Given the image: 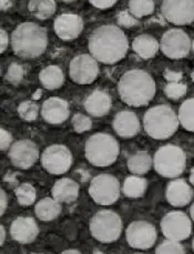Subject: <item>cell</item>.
Here are the masks:
<instances>
[{"label": "cell", "mask_w": 194, "mask_h": 254, "mask_svg": "<svg viewBox=\"0 0 194 254\" xmlns=\"http://www.w3.org/2000/svg\"><path fill=\"white\" fill-rule=\"evenodd\" d=\"M188 90V87L186 83L183 82H169L167 86L164 87V95L167 96L171 100H179L182 97L186 96Z\"/></svg>", "instance_id": "cell-33"}, {"label": "cell", "mask_w": 194, "mask_h": 254, "mask_svg": "<svg viewBox=\"0 0 194 254\" xmlns=\"http://www.w3.org/2000/svg\"><path fill=\"white\" fill-rule=\"evenodd\" d=\"M16 197L21 206H30L35 203L37 192L30 183H22L15 190Z\"/></svg>", "instance_id": "cell-30"}, {"label": "cell", "mask_w": 194, "mask_h": 254, "mask_svg": "<svg viewBox=\"0 0 194 254\" xmlns=\"http://www.w3.org/2000/svg\"><path fill=\"white\" fill-rule=\"evenodd\" d=\"M23 77H25V69L21 64L13 63L8 67L7 73H6V80L11 84H19Z\"/></svg>", "instance_id": "cell-35"}, {"label": "cell", "mask_w": 194, "mask_h": 254, "mask_svg": "<svg viewBox=\"0 0 194 254\" xmlns=\"http://www.w3.org/2000/svg\"><path fill=\"white\" fill-rule=\"evenodd\" d=\"M10 44L19 58L35 59L45 54L48 35L44 27L34 22H23L12 31Z\"/></svg>", "instance_id": "cell-3"}, {"label": "cell", "mask_w": 194, "mask_h": 254, "mask_svg": "<svg viewBox=\"0 0 194 254\" xmlns=\"http://www.w3.org/2000/svg\"><path fill=\"white\" fill-rule=\"evenodd\" d=\"M132 49L142 59H151L158 54L160 44L152 36L140 35L132 41Z\"/></svg>", "instance_id": "cell-24"}, {"label": "cell", "mask_w": 194, "mask_h": 254, "mask_svg": "<svg viewBox=\"0 0 194 254\" xmlns=\"http://www.w3.org/2000/svg\"><path fill=\"white\" fill-rule=\"evenodd\" d=\"M191 78H192V80H193V82H194V70H193V72H192V74H191Z\"/></svg>", "instance_id": "cell-50"}, {"label": "cell", "mask_w": 194, "mask_h": 254, "mask_svg": "<svg viewBox=\"0 0 194 254\" xmlns=\"http://www.w3.org/2000/svg\"><path fill=\"white\" fill-rule=\"evenodd\" d=\"M39 80L45 89L56 90V89L63 87L65 76L63 70L58 65H48L40 71Z\"/></svg>", "instance_id": "cell-25"}, {"label": "cell", "mask_w": 194, "mask_h": 254, "mask_svg": "<svg viewBox=\"0 0 194 254\" xmlns=\"http://www.w3.org/2000/svg\"><path fill=\"white\" fill-rule=\"evenodd\" d=\"M10 234L13 241L20 244H29L37 239L39 228L30 216H19L11 223Z\"/></svg>", "instance_id": "cell-17"}, {"label": "cell", "mask_w": 194, "mask_h": 254, "mask_svg": "<svg viewBox=\"0 0 194 254\" xmlns=\"http://www.w3.org/2000/svg\"><path fill=\"white\" fill-rule=\"evenodd\" d=\"M11 6V0H1V10H7Z\"/></svg>", "instance_id": "cell-44"}, {"label": "cell", "mask_w": 194, "mask_h": 254, "mask_svg": "<svg viewBox=\"0 0 194 254\" xmlns=\"http://www.w3.org/2000/svg\"><path fill=\"white\" fill-rule=\"evenodd\" d=\"M79 250H75V249H70V250H65L63 252V254H80Z\"/></svg>", "instance_id": "cell-46"}, {"label": "cell", "mask_w": 194, "mask_h": 254, "mask_svg": "<svg viewBox=\"0 0 194 254\" xmlns=\"http://www.w3.org/2000/svg\"><path fill=\"white\" fill-rule=\"evenodd\" d=\"M165 196L170 204L176 208L188 205L193 199V190L182 179H176L167 187Z\"/></svg>", "instance_id": "cell-19"}, {"label": "cell", "mask_w": 194, "mask_h": 254, "mask_svg": "<svg viewBox=\"0 0 194 254\" xmlns=\"http://www.w3.org/2000/svg\"><path fill=\"white\" fill-rule=\"evenodd\" d=\"M129 11L135 18L149 16L154 11V1L153 0H130Z\"/></svg>", "instance_id": "cell-31"}, {"label": "cell", "mask_w": 194, "mask_h": 254, "mask_svg": "<svg viewBox=\"0 0 194 254\" xmlns=\"http://www.w3.org/2000/svg\"><path fill=\"white\" fill-rule=\"evenodd\" d=\"M12 145V135L9 131L1 128L0 130V150L1 151H7Z\"/></svg>", "instance_id": "cell-38"}, {"label": "cell", "mask_w": 194, "mask_h": 254, "mask_svg": "<svg viewBox=\"0 0 194 254\" xmlns=\"http://www.w3.org/2000/svg\"><path fill=\"white\" fill-rule=\"evenodd\" d=\"M153 166L160 176L169 179L180 177L186 170L187 156L178 145L167 144L158 149L153 158Z\"/></svg>", "instance_id": "cell-6"}, {"label": "cell", "mask_w": 194, "mask_h": 254, "mask_svg": "<svg viewBox=\"0 0 194 254\" xmlns=\"http://www.w3.org/2000/svg\"><path fill=\"white\" fill-rule=\"evenodd\" d=\"M191 40L187 32L181 29H171L164 32L160 41L162 54L170 59H182L191 50Z\"/></svg>", "instance_id": "cell-11"}, {"label": "cell", "mask_w": 194, "mask_h": 254, "mask_svg": "<svg viewBox=\"0 0 194 254\" xmlns=\"http://www.w3.org/2000/svg\"><path fill=\"white\" fill-rule=\"evenodd\" d=\"M72 127L75 132L82 133L92 128V121L89 117L82 114H75L72 118Z\"/></svg>", "instance_id": "cell-36"}, {"label": "cell", "mask_w": 194, "mask_h": 254, "mask_svg": "<svg viewBox=\"0 0 194 254\" xmlns=\"http://www.w3.org/2000/svg\"><path fill=\"white\" fill-rule=\"evenodd\" d=\"M190 182L191 185L194 187V168L191 170V173H190Z\"/></svg>", "instance_id": "cell-47"}, {"label": "cell", "mask_w": 194, "mask_h": 254, "mask_svg": "<svg viewBox=\"0 0 194 254\" xmlns=\"http://www.w3.org/2000/svg\"><path fill=\"white\" fill-rule=\"evenodd\" d=\"M157 254H183L186 253L184 247L179 241L168 240L160 244L155 250Z\"/></svg>", "instance_id": "cell-34"}, {"label": "cell", "mask_w": 194, "mask_h": 254, "mask_svg": "<svg viewBox=\"0 0 194 254\" xmlns=\"http://www.w3.org/2000/svg\"><path fill=\"white\" fill-rule=\"evenodd\" d=\"M70 115L69 103L58 97H51L44 102L41 116L50 125H60L68 119Z\"/></svg>", "instance_id": "cell-18"}, {"label": "cell", "mask_w": 194, "mask_h": 254, "mask_svg": "<svg viewBox=\"0 0 194 254\" xmlns=\"http://www.w3.org/2000/svg\"><path fill=\"white\" fill-rule=\"evenodd\" d=\"M40 161L45 170L51 175L59 176L67 172L72 166V153L63 144H54L42 152Z\"/></svg>", "instance_id": "cell-9"}, {"label": "cell", "mask_w": 194, "mask_h": 254, "mask_svg": "<svg viewBox=\"0 0 194 254\" xmlns=\"http://www.w3.org/2000/svg\"><path fill=\"white\" fill-rule=\"evenodd\" d=\"M28 8L37 19L47 20L56 12L57 4L55 0H30Z\"/></svg>", "instance_id": "cell-28"}, {"label": "cell", "mask_w": 194, "mask_h": 254, "mask_svg": "<svg viewBox=\"0 0 194 254\" xmlns=\"http://www.w3.org/2000/svg\"><path fill=\"white\" fill-rule=\"evenodd\" d=\"M0 232H1V235H0V246H3L4 241H6V230H4L3 225L0 227Z\"/></svg>", "instance_id": "cell-43"}, {"label": "cell", "mask_w": 194, "mask_h": 254, "mask_svg": "<svg viewBox=\"0 0 194 254\" xmlns=\"http://www.w3.org/2000/svg\"><path fill=\"white\" fill-rule=\"evenodd\" d=\"M120 182L111 175H99L92 179L89 187V194L96 203L111 205L116 203L120 196Z\"/></svg>", "instance_id": "cell-8"}, {"label": "cell", "mask_w": 194, "mask_h": 254, "mask_svg": "<svg viewBox=\"0 0 194 254\" xmlns=\"http://www.w3.org/2000/svg\"><path fill=\"white\" fill-rule=\"evenodd\" d=\"M118 92L121 100L128 106H146L155 95V81L144 70L132 69L121 77L118 83Z\"/></svg>", "instance_id": "cell-2"}, {"label": "cell", "mask_w": 194, "mask_h": 254, "mask_svg": "<svg viewBox=\"0 0 194 254\" xmlns=\"http://www.w3.org/2000/svg\"><path fill=\"white\" fill-rule=\"evenodd\" d=\"M146 188H148V181L146 179L141 178L138 176H131L128 177L124 186H122V192L127 197H132V199H136V197L143 196Z\"/></svg>", "instance_id": "cell-27"}, {"label": "cell", "mask_w": 194, "mask_h": 254, "mask_svg": "<svg viewBox=\"0 0 194 254\" xmlns=\"http://www.w3.org/2000/svg\"><path fill=\"white\" fill-rule=\"evenodd\" d=\"M88 45L92 57L105 64L119 63L129 49L126 34L121 28L113 25L100 26L93 30Z\"/></svg>", "instance_id": "cell-1"}, {"label": "cell", "mask_w": 194, "mask_h": 254, "mask_svg": "<svg viewBox=\"0 0 194 254\" xmlns=\"http://www.w3.org/2000/svg\"><path fill=\"white\" fill-rule=\"evenodd\" d=\"M8 157L16 168L27 170L34 166L39 159V149L34 141L28 139L19 140L12 143L9 149Z\"/></svg>", "instance_id": "cell-15"}, {"label": "cell", "mask_w": 194, "mask_h": 254, "mask_svg": "<svg viewBox=\"0 0 194 254\" xmlns=\"http://www.w3.org/2000/svg\"><path fill=\"white\" fill-rule=\"evenodd\" d=\"M117 21L119 23V26L125 28H132L138 25V20L135 19V17L129 10H124L118 13Z\"/></svg>", "instance_id": "cell-37"}, {"label": "cell", "mask_w": 194, "mask_h": 254, "mask_svg": "<svg viewBox=\"0 0 194 254\" xmlns=\"http://www.w3.org/2000/svg\"><path fill=\"white\" fill-rule=\"evenodd\" d=\"M112 127L121 138H133L140 131V121L132 111H121L117 114L112 121Z\"/></svg>", "instance_id": "cell-20"}, {"label": "cell", "mask_w": 194, "mask_h": 254, "mask_svg": "<svg viewBox=\"0 0 194 254\" xmlns=\"http://www.w3.org/2000/svg\"><path fill=\"white\" fill-rule=\"evenodd\" d=\"M190 214H191V218H192V220L194 221V202H193V204H192L191 209H190Z\"/></svg>", "instance_id": "cell-48"}, {"label": "cell", "mask_w": 194, "mask_h": 254, "mask_svg": "<svg viewBox=\"0 0 194 254\" xmlns=\"http://www.w3.org/2000/svg\"><path fill=\"white\" fill-rule=\"evenodd\" d=\"M161 231L168 240L181 242L191 235V220L181 211H172L161 220Z\"/></svg>", "instance_id": "cell-10"}, {"label": "cell", "mask_w": 194, "mask_h": 254, "mask_svg": "<svg viewBox=\"0 0 194 254\" xmlns=\"http://www.w3.org/2000/svg\"><path fill=\"white\" fill-rule=\"evenodd\" d=\"M153 160L146 151H139L128 159V169L136 176H142L148 173L152 166Z\"/></svg>", "instance_id": "cell-26"}, {"label": "cell", "mask_w": 194, "mask_h": 254, "mask_svg": "<svg viewBox=\"0 0 194 254\" xmlns=\"http://www.w3.org/2000/svg\"><path fill=\"white\" fill-rule=\"evenodd\" d=\"M164 78L168 80L169 82H178L181 81L182 79V73L181 72H177V71H172V70L165 69L164 73H163Z\"/></svg>", "instance_id": "cell-40"}, {"label": "cell", "mask_w": 194, "mask_h": 254, "mask_svg": "<svg viewBox=\"0 0 194 254\" xmlns=\"http://www.w3.org/2000/svg\"><path fill=\"white\" fill-rule=\"evenodd\" d=\"M192 48H193V51H194V41H193V44H192Z\"/></svg>", "instance_id": "cell-52"}, {"label": "cell", "mask_w": 194, "mask_h": 254, "mask_svg": "<svg viewBox=\"0 0 194 254\" xmlns=\"http://www.w3.org/2000/svg\"><path fill=\"white\" fill-rule=\"evenodd\" d=\"M61 1H64V2H71V1H74V0H61Z\"/></svg>", "instance_id": "cell-49"}, {"label": "cell", "mask_w": 194, "mask_h": 254, "mask_svg": "<svg viewBox=\"0 0 194 254\" xmlns=\"http://www.w3.org/2000/svg\"><path fill=\"white\" fill-rule=\"evenodd\" d=\"M18 115L25 121H34L39 115V107L34 101H23L18 107Z\"/></svg>", "instance_id": "cell-32"}, {"label": "cell", "mask_w": 194, "mask_h": 254, "mask_svg": "<svg viewBox=\"0 0 194 254\" xmlns=\"http://www.w3.org/2000/svg\"><path fill=\"white\" fill-rule=\"evenodd\" d=\"M126 237L128 244L136 250H148L157 241L158 233L153 224L146 221H134L129 224Z\"/></svg>", "instance_id": "cell-12"}, {"label": "cell", "mask_w": 194, "mask_h": 254, "mask_svg": "<svg viewBox=\"0 0 194 254\" xmlns=\"http://www.w3.org/2000/svg\"><path fill=\"white\" fill-rule=\"evenodd\" d=\"M9 46V36L4 29L0 30V53L3 54Z\"/></svg>", "instance_id": "cell-41"}, {"label": "cell", "mask_w": 194, "mask_h": 254, "mask_svg": "<svg viewBox=\"0 0 194 254\" xmlns=\"http://www.w3.org/2000/svg\"><path fill=\"white\" fill-rule=\"evenodd\" d=\"M56 35L63 40H73L83 30L82 18L73 13H64L56 18L54 23Z\"/></svg>", "instance_id": "cell-16"}, {"label": "cell", "mask_w": 194, "mask_h": 254, "mask_svg": "<svg viewBox=\"0 0 194 254\" xmlns=\"http://www.w3.org/2000/svg\"><path fill=\"white\" fill-rule=\"evenodd\" d=\"M41 96H42V90H41V89H38V90L36 91V93H34V95H32V99H34V100H39V99L41 98Z\"/></svg>", "instance_id": "cell-45"}, {"label": "cell", "mask_w": 194, "mask_h": 254, "mask_svg": "<svg viewBox=\"0 0 194 254\" xmlns=\"http://www.w3.org/2000/svg\"><path fill=\"white\" fill-rule=\"evenodd\" d=\"M0 205H1V209H0V215H3L4 212H6L7 206H8V199H7V194L4 192L3 189L0 190Z\"/></svg>", "instance_id": "cell-42"}, {"label": "cell", "mask_w": 194, "mask_h": 254, "mask_svg": "<svg viewBox=\"0 0 194 254\" xmlns=\"http://www.w3.org/2000/svg\"><path fill=\"white\" fill-rule=\"evenodd\" d=\"M192 248H193V251H194V240H193V243H192Z\"/></svg>", "instance_id": "cell-51"}, {"label": "cell", "mask_w": 194, "mask_h": 254, "mask_svg": "<svg viewBox=\"0 0 194 254\" xmlns=\"http://www.w3.org/2000/svg\"><path fill=\"white\" fill-rule=\"evenodd\" d=\"M84 151L87 160L92 166L103 168L111 166L117 161L120 147L112 135L99 132L87 140Z\"/></svg>", "instance_id": "cell-5"}, {"label": "cell", "mask_w": 194, "mask_h": 254, "mask_svg": "<svg viewBox=\"0 0 194 254\" xmlns=\"http://www.w3.org/2000/svg\"><path fill=\"white\" fill-rule=\"evenodd\" d=\"M180 126L179 116L170 106L159 105L150 108L143 118V127L149 137L165 140L177 132Z\"/></svg>", "instance_id": "cell-4"}, {"label": "cell", "mask_w": 194, "mask_h": 254, "mask_svg": "<svg viewBox=\"0 0 194 254\" xmlns=\"http://www.w3.org/2000/svg\"><path fill=\"white\" fill-rule=\"evenodd\" d=\"M112 101L106 91L96 90L87 97L83 107L90 116L101 118L107 116L111 110Z\"/></svg>", "instance_id": "cell-21"}, {"label": "cell", "mask_w": 194, "mask_h": 254, "mask_svg": "<svg viewBox=\"0 0 194 254\" xmlns=\"http://www.w3.org/2000/svg\"><path fill=\"white\" fill-rule=\"evenodd\" d=\"M89 1L98 9H108L115 6L118 0H89Z\"/></svg>", "instance_id": "cell-39"}, {"label": "cell", "mask_w": 194, "mask_h": 254, "mask_svg": "<svg viewBox=\"0 0 194 254\" xmlns=\"http://www.w3.org/2000/svg\"><path fill=\"white\" fill-rule=\"evenodd\" d=\"M98 60L90 55L74 57L69 64V76L78 84H91L98 78Z\"/></svg>", "instance_id": "cell-14"}, {"label": "cell", "mask_w": 194, "mask_h": 254, "mask_svg": "<svg viewBox=\"0 0 194 254\" xmlns=\"http://www.w3.org/2000/svg\"><path fill=\"white\" fill-rule=\"evenodd\" d=\"M161 11L173 25H190L194 21V0H163Z\"/></svg>", "instance_id": "cell-13"}, {"label": "cell", "mask_w": 194, "mask_h": 254, "mask_svg": "<svg viewBox=\"0 0 194 254\" xmlns=\"http://www.w3.org/2000/svg\"><path fill=\"white\" fill-rule=\"evenodd\" d=\"M61 212H63L61 202L56 200L55 197H45L38 202L35 206L37 218L44 222H49V221L57 219Z\"/></svg>", "instance_id": "cell-23"}, {"label": "cell", "mask_w": 194, "mask_h": 254, "mask_svg": "<svg viewBox=\"0 0 194 254\" xmlns=\"http://www.w3.org/2000/svg\"><path fill=\"white\" fill-rule=\"evenodd\" d=\"M124 223L120 215L111 210H101L90 221V232L100 243H113L121 237Z\"/></svg>", "instance_id": "cell-7"}, {"label": "cell", "mask_w": 194, "mask_h": 254, "mask_svg": "<svg viewBox=\"0 0 194 254\" xmlns=\"http://www.w3.org/2000/svg\"><path fill=\"white\" fill-rule=\"evenodd\" d=\"M179 121L184 129L194 132V98L184 101L179 109Z\"/></svg>", "instance_id": "cell-29"}, {"label": "cell", "mask_w": 194, "mask_h": 254, "mask_svg": "<svg viewBox=\"0 0 194 254\" xmlns=\"http://www.w3.org/2000/svg\"><path fill=\"white\" fill-rule=\"evenodd\" d=\"M51 193L61 203H72L79 196V185L69 178L60 179L54 185Z\"/></svg>", "instance_id": "cell-22"}]
</instances>
